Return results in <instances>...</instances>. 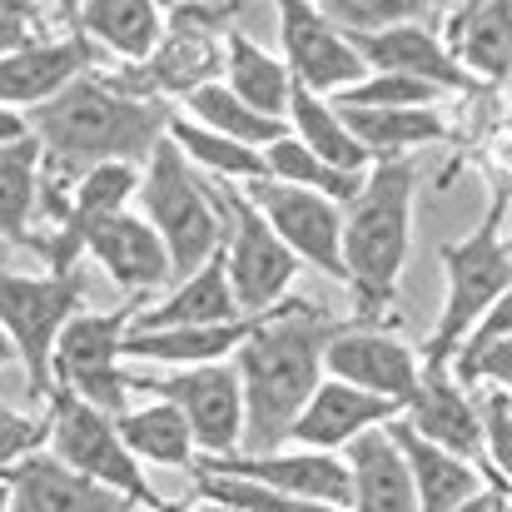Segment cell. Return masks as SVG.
I'll use <instances>...</instances> for the list:
<instances>
[{
	"label": "cell",
	"instance_id": "6da1fadb",
	"mask_svg": "<svg viewBox=\"0 0 512 512\" xmlns=\"http://www.w3.org/2000/svg\"><path fill=\"white\" fill-rule=\"evenodd\" d=\"M339 329L343 319H329L309 299H284L279 309L254 319L244 348L234 353L249 408V433H244L249 458L289 448L294 423L329 378V343L339 339Z\"/></svg>",
	"mask_w": 512,
	"mask_h": 512
},
{
	"label": "cell",
	"instance_id": "7a4b0ae2",
	"mask_svg": "<svg viewBox=\"0 0 512 512\" xmlns=\"http://www.w3.org/2000/svg\"><path fill=\"white\" fill-rule=\"evenodd\" d=\"M174 120L179 115L170 110V100H135L110 80V70H95L50 105L30 110V135L45 145L50 165L70 174H90L100 165L150 170Z\"/></svg>",
	"mask_w": 512,
	"mask_h": 512
},
{
	"label": "cell",
	"instance_id": "3957f363",
	"mask_svg": "<svg viewBox=\"0 0 512 512\" xmlns=\"http://www.w3.org/2000/svg\"><path fill=\"white\" fill-rule=\"evenodd\" d=\"M413 189H418L413 160L373 165L368 189L343 209V264H348L358 324H373L398 294V274L413 234Z\"/></svg>",
	"mask_w": 512,
	"mask_h": 512
},
{
	"label": "cell",
	"instance_id": "277c9868",
	"mask_svg": "<svg viewBox=\"0 0 512 512\" xmlns=\"http://www.w3.org/2000/svg\"><path fill=\"white\" fill-rule=\"evenodd\" d=\"M503 214H508V194H498V204L488 209V219L458 239L443 244V274H448V299L438 314V329L423 343V363L428 368H453L463 343L473 339V329L488 319V309L512 289V259L503 244Z\"/></svg>",
	"mask_w": 512,
	"mask_h": 512
},
{
	"label": "cell",
	"instance_id": "5b68a950",
	"mask_svg": "<svg viewBox=\"0 0 512 512\" xmlns=\"http://www.w3.org/2000/svg\"><path fill=\"white\" fill-rule=\"evenodd\" d=\"M140 204H145V219L160 229V239L170 244L174 259V279L184 284L189 274H199L219 249H224V204H219V189L209 184L204 189V174L189 165V155L165 140L145 170L140 184Z\"/></svg>",
	"mask_w": 512,
	"mask_h": 512
},
{
	"label": "cell",
	"instance_id": "8992f818",
	"mask_svg": "<svg viewBox=\"0 0 512 512\" xmlns=\"http://www.w3.org/2000/svg\"><path fill=\"white\" fill-rule=\"evenodd\" d=\"M85 314V274H10L0 279V329L25 368L30 398L50 413L55 398V348Z\"/></svg>",
	"mask_w": 512,
	"mask_h": 512
},
{
	"label": "cell",
	"instance_id": "52a82bcc",
	"mask_svg": "<svg viewBox=\"0 0 512 512\" xmlns=\"http://www.w3.org/2000/svg\"><path fill=\"white\" fill-rule=\"evenodd\" d=\"M145 309L125 304V309H110V314H80L65 339L55 348V393H75L85 398L90 408L110 413V418H125L130 413V373L120 368L125 358V339L135 334Z\"/></svg>",
	"mask_w": 512,
	"mask_h": 512
},
{
	"label": "cell",
	"instance_id": "ba28073f",
	"mask_svg": "<svg viewBox=\"0 0 512 512\" xmlns=\"http://www.w3.org/2000/svg\"><path fill=\"white\" fill-rule=\"evenodd\" d=\"M219 189V204H224V259H229V279H234V294L244 304L249 319L279 309L289 299V284L299 274V254L274 234V224L259 214V204L239 189V184H214Z\"/></svg>",
	"mask_w": 512,
	"mask_h": 512
},
{
	"label": "cell",
	"instance_id": "9c48e42d",
	"mask_svg": "<svg viewBox=\"0 0 512 512\" xmlns=\"http://www.w3.org/2000/svg\"><path fill=\"white\" fill-rule=\"evenodd\" d=\"M50 423H55L50 453H55L65 468H75V473H85V478H95V483L125 493L130 503H140V508H150V512L170 508V503H160V493L145 483L140 458L125 448L120 418H110V413H100V408H90L85 398H75V393L60 388V393L50 398Z\"/></svg>",
	"mask_w": 512,
	"mask_h": 512
},
{
	"label": "cell",
	"instance_id": "30bf717a",
	"mask_svg": "<svg viewBox=\"0 0 512 512\" xmlns=\"http://www.w3.org/2000/svg\"><path fill=\"white\" fill-rule=\"evenodd\" d=\"M130 393H150L174 403L199 443V458H239L244 433H249V408H244V383L234 363H209V368H179L170 378H135Z\"/></svg>",
	"mask_w": 512,
	"mask_h": 512
},
{
	"label": "cell",
	"instance_id": "8fae6325",
	"mask_svg": "<svg viewBox=\"0 0 512 512\" xmlns=\"http://www.w3.org/2000/svg\"><path fill=\"white\" fill-rule=\"evenodd\" d=\"M279 45H284V65L294 70V80L324 100H339L343 90L373 75L358 45L324 15V5H309V0L279 5Z\"/></svg>",
	"mask_w": 512,
	"mask_h": 512
},
{
	"label": "cell",
	"instance_id": "7c38bea8",
	"mask_svg": "<svg viewBox=\"0 0 512 512\" xmlns=\"http://www.w3.org/2000/svg\"><path fill=\"white\" fill-rule=\"evenodd\" d=\"M259 214L274 224V234L309 264V269H324L348 284V264H343V204L314 194V189H294V184H279V179H254V184H239Z\"/></svg>",
	"mask_w": 512,
	"mask_h": 512
},
{
	"label": "cell",
	"instance_id": "4fadbf2b",
	"mask_svg": "<svg viewBox=\"0 0 512 512\" xmlns=\"http://www.w3.org/2000/svg\"><path fill=\"white\" fill-rule=\"evenodd\" d=\"M329 378L408 408V398L423 383V348L393 339L378 324H358L353 319V324L339 329V339L329 343Z\"/></svg>",
	"mask_w": 512,
	"mask_h": 512
},
{
	"label": "cell",
	"instance_id": "5bb4252c",
	"mask_svg": "<svg viewBox=\"0 0 512 512\" xmlns=\"http://www.w3.org/2000/svg\"><path fill=\"white\" fill-rule=\"evenodd\" d=\"M199 473H224V478H244L304 503H324V508H353V473L339 453H309V448H284L269 458H199Z\"/></svg>",
	"mask_w": 512,
	"mask_h": 512
},
{
	"label": "cell",
	"instance_id": "9a60e30c",
	"mask_svg": "<svg viewBox=\"0 0 512 512\" xmlns=\"http://www.w3.org/2000/svg\"><path fill=\"white\" fill-rule=\"evenodd\" d=\"M95 70H105L100 45L85 30H75V35L35 45V50L0 55V100H5V110H25L30 115V110L50 105L55 95H65L70 85H80Z\"/></svg>",
	"mask_w": 512,
	"mask_h": 512
},
{
	"label": "cell",
	"instance_id": "2e32d148",
	"mask_svg": "<svg viewBox=\"0 0 512 512\" xmlns=\"http://www.w3.org/2000/svg\"><path fill=\"white\" fill-rule=\"evenodd\" d=\"M403 423H408L423 443H433V448H448V453H458V458H468V463H478V468L488 463L483 408L463 393V383H458L453 368H428V363H423V383H418V393L408 398Z\"/></svg>",
	"mask_w": 512,
	"mask_h": 512
},
{
	"label": "cell",
	"instance_id": "e0dca14e",
	"mask_svg": "<svg viewBox=\"0 0 512 512\" xmlns=\"http://www.w3.org/2000/svg\"><path fill=\"white\" fill-rule=\"evenodd\" d=\"M348 40L358 45L373 75H413L438 85L443 95H483V85L453 60V50L433 25H398L383 35H348Z\"/></svg>",
	"mask_w": 512,
	"mask_h": 512
},
{
	"label": "cell",
	"instance_id": "ac0fdd59",
	"mask_svg": "<svg viewBox=\"0 0 512 512\" xmlns=\"http://www.w3.org/2000/svg\"><path fill=\"white\" fill-rule=\"evenodd\" d=\"M125 493L65 468L55 453H40L5 473V512H130Z\"/></svg>",
	"mask_w": 512,
	"mask_h": 512
},
{
	"label": "cell",
	"instance_id": "d6986e66",
	"mask_svg": "<svg viewBox=\"0 0 512 512\" xmlns=\"http://www.w3.org/2000/svg\"><path fill=\"white\" fill-rule=\"evenodd\" d=\"M403 408L378 398V393H363L353 383H339V378H324V388L314 393V403L304 408V418L294 423V438L289 448H309V453H339L348 443H358L363 433L373 428H388L398 423Z\"/></svg>",
	"mask_w": 512,
	"mask_h": 512
},
{
	"label": "cell",
	"instance_id": "ffe728a7",
	"mask_svg": "<svg viewBox=\"0 0 512 512\" xmlns=\"http://www.w3.org/2000/svg\"><path fill=\"white\" fill-rule=\"evenodd\" d=\"M443 45L453 60L483 85V90H508L512 80V5L508 0H468L448 10Z\"/></svg>",
	"mask_w": 512,
	"mask_h": 512
},
{
	"label": "cell",
	"instance_id": "44dd1931",
	"mask_svg": "<svg viewBox=\"0 0 512 512\" xmlns=\"http://www.w3.org/2000/svg\"><path fill=\"white\" fill-rule=\"evenodd\" d=\"M343 463L353 473V508L348 512H423L408 453L398 448L393 428H373L358 443H348Z\"/></svg>",
	"mask_w": 512,
	"mask_h": 512
},
{
	"label": "cell",
	"instance_id": "7402d4cb",
	"mask_svg": "<svg viewBox=\"0 0 512 512\" xmlns=\"http://www.w3.org/2000/svg\"><path fill=\"white\" fill-rule=\"evenodd\" d=\"M244 304L234 294V279H229V259L224 249L199 269L189 274L170 299H160L155 309L140 314L135 334H165V329H224V324H244Z\"/></svg>",
	"mask_w": 512,
	"mask_h": 512
},
{
	"label": "cell",
	"instance_id": "603a6c76",
	"mask_svg": "<svg viewBox=\"0 0 512 512\" xmlns=\"http://www.w3.org/2000/svg\"><path fill=\"white\" fill-rule=\"evenodd\" d=\"M90 259L125 289V294H150L160 289L165 279H174V259L170 244L160 239V229L140 214H120L110 219L95 244H90Z\"/></svg>",
	"mask_w": 512,
	"mask_h": 512
},
{
	"label": "cell",
	"instance_id": "cb8c5ba5",
	"mask_svg": "<svg viewBox=\"0 0 512 512\" xmlns=\"http://www.w3.org/2000/svg\"><path fill=\"white\" fill-rule=\"evenodd\" d=\"M80 30L100 50L120 55L125 65H145L170 35V10H160L150 0H85Z\"/></svg>",
	"mask_w": 512,
	"mask_h": 512
},
{
	"label": "cell",
	"instance_id": "d4e9b609",
	"mask_svg": "<svg viewBox=\"0 0 512 512\" xmlns=\"http://www.w3.org/2000/svg\"><path fill=\"white\" fill-rule=\"evenodd\" d=\"M388 428H393L398 448L408 453V468H413V483H418V503H423V512H458L463 503H473V498L488 488L478 463H468V458H458V453H448V448L423 443L403 418L388 423Z\"/></svg>",
	"mask_w": 512,
	"mask_h": 512
},
{
	"label": "cell",
	"instance_id": "484cf974",
	"mask_svg": "<svg viewBox=\"0 0 512 512\" xmlns=\"http://www.w3.org/2000/svg\"><path fill=\"white\" fill-rule=\"evenodd\" d=\"M343 110V105H339ZM353 140L368 150L373 165H398L423 145H443L453 130L438 110H343Z\"/></svg>",
	"mask_w": 512,
	"mask_h": 512
},
{
	"label": "cell",
	"instance_id": "4316f807",
	"mask_svg": "<svg viewBox=\"0 0 512 512\" xmlns=\"http://www.w3.org/2000/svg\"><path fill=\"white\" fill-rule=\"evenodd\" d=\"M224 85L259 115L269 120H284L289 125V105H294V70L284 60H274L269 50H259L244 30L229 35V70H224Z\"/></svg>",
	"mask_w": 512,
	"mask_h": 512
},
{
	"label": "cell",
	"instance_id": "83f0119b",
	"mask_svg": "<svg viewBox=\"0 0 512 512\" xmlns=\"http://www.w3.org/2000/svg\"><path fill=\"white\" fill-rule=\"evenodd\" d=\"M40 189H45V145L35 135L0 145V229L5 244H25L40 219Z\"/></svg>",
	"mask_w": 512,
	"mask_h": 512
},
{
	"label": "cell",
	"instance_id": "f1b7e54d",
	"mask_svg": "<svg viewBox=\"0 0 512 512\" xmlns=\"http://www.w3.org/2000/svg\"><path fill=\"white\" fill-rule=\"evenodd\" d=\"M120 438H125V448H130L140 463L189 468V473H194V463H199V443H194L189 418H184L174 403H165V398H155V403H145V408H130V413L120 418Z\"/></svg>",
	"mask_w": 512,
	"mask_h": 512
},
{
	"label": "cell",
	"instance_id": "f546056e",
	"mask_svg": "<svg viewBox=\"0 0 512 512\" xmlns=\"http://www.w3.org/2000/svg\"><path fill=\"white\" fill-rule=\"evenodd\" d=\"M289 125H294V140H304V145H309L319 160H329L334 170H348V174H368L373 170L368 150L353 140V130H348V120H343V110L334 105V100H324V95H314V90L294 85Z\"/></svg>",
	"mask_w": 512,
	"mask_h": 512
},
{
	"label": "cell",
	"instance_id": "4dcf8cb0",
	"mask_svg": "<svg viewBox=\"0 0 512 512\" xmlns=\"http://www.w3.org/2000/svg\"><path fill=\"white\" fill-rule=\"evenodd\" d=\"M254 329V319L244 324H224V329H165V334H130L125 358H155L174 368H209V363H234V353L244 348Z\"/></svg>",
	"mask_w": 512,
	"mask_h": 512
},
{
	"label": "cell",
	"instance_id": "1f68e13d",
	"mask_svg": "<svg viewBox=\"0 0 512 512\" xmlns=\"http://www.w3.org/2000/svg\"><path fill=\"white\" fill-rule=\"evenodd\" d=\"M184 110H189L194 125H204V130H214V135H224V140H239V145H249V150H259V155L289 135L284 120H269V115L249 110L229 85H209V90L189 95Z\"/></svg>",
	"mask_w": 512,
	"mask_h": 512
},
{
	"label": "cell",
	"instance_id": "d6a6232c",
	"mask_svg": "<svg viewBox=\"0 0 512 512\" xmlns=\"http://www.w3.org/2000/svg\"><path fill=\"white\" fill-rule=\"evenodd\" d=\"M170 140L189 155L194 170L214 174V179H224V184H254V179H269V160H264L259 150H249V145H239V140H224V135L194 125L189 115L174 120Z\"/></svg>",
	"mask_w": 512,
	"mask_h": 512
},
{
	"label": "cell",
	"instance_id": "836d02e7",
	"mask_svg": "<svg viewBox=\"0 0 512 512\" xmlns=\"http://www.w3.org/2000/svg\"><path fill=\"white\" fill-rule=\"evenodd\" d=\"M264 160H269V179L294 184V189H314V194L334 199V204H343V209L368 189V174L334 170L329 160H319V155H314L304 140H294V135H284L279 145H269V150H264Z\"/></svg>",
	"mask_w": 512,
	"mask_h": 512
},
{
	"label": "cell",
	"instance_id": "e575fe53",
	"mask_svg": "<svg viewBox=\"0 0 512 512\" xmlns=\"http://www.w3.org/2000/svg\"><path fill=\"white\" fill-rule=\"evenodd\" d=\"M194 493H199L204 503L229 508V512H343V508H324V503L289 498V493H274V488H259V483H244V478L199 473V468H194Z\"/></svg>",
	"mask_w": 512,
	"mask_h": 512
},
{
	"label": "cell",
	"instance_id": "d590c367",
	"mask_svg": "<svg viewBox=\"0 0 512 512\" xmlns=\"http://www.w3.org/2000/svg\"><path fill=\"white\" fill-rule=\"evenodd\" d=\"M448 95L428 80H413V75H368L363 85L343 90L334 105L343 110H438Z\"/></svg>",
	"mask_w": 512,
	"mask_h": 512
},
{
	"label": "cell",
	"instance_id": "8d00e7d4",
	"mask_svg": "<svg viewBox=\"0 0 512 512\" xmlns=\"http://www.w3.org/2000/svg\"><path fill=\"white\" fill-rule=\"evenodd\" d=\"M433 10L438 5H428V0H334V5H324V15L343 35H383L398 25H423Z\"/></svg>",
	"mask_w": 512,
	"mask_h": 512
},
{
	"label": "cell",
	"instance_id": "74e56055",
	"mask_svg": "<svg viewBox=\"0 0 512 512\" xmlns=\"http://www.w3.org/2000/svg\"><path fill=\"white\" fill-rule=\"evenodd\" d=\"M50 443H55L50 413L30 418V413H20V408L5 403V413H0V468H5V473L20 468V463H30V458H40Z\"/></svg>",
	"mask_w": 512,
	"mask_h": 512
},
{
	"label": "cell",
	"instance_id": "f35d334b",
	"mask_svg": "<svg viewBox=\"0 0 512 512\" xmlns=\"http://www.w3.org/2000/svg\"><path fill=\"white\" fill-rule=\"evenodd\" d=\"M512 339V289L488 309V319L473 329V339L463 343V353H458V363H453V373H458V383L468 388V378H473V368H478V358L493 348V343H508Z\"/></svg>",
	"mask_w": 512,
	"mask_h": 512
},
{
	"label": "cell",
	"instance_id": "ab89813d",
	"mask_svg": "<svg viewBox=\"0 0 512 512\" xmlns=\"http://www.w3.org/2000/svg\"><path fill=\"white\" fill-rule=\"evenodd\" d=\"M483 428H488V463H493L488 478H498L503 488H512V408H508V393H493V398L483 403ZM488 463H483V468H488Z\"/></svg>",
	"mask_w": 512,
	"mask_h": 512
},
{
	"label": "cell",
	"instance_id": "60d3db41",
	"mask_svg": "<svg viewBox=\"0 0 512 512\" xmlns=\"http://www.w3.org/2000/svg\"><path fill=\"white\" fill-rule=\"evenodd\" d=\"M244 15V5H234V0H214V5H204V0H184V5H170V30H194V35H234V20Z\"/></svg>",
	"mask_w": 512,
	"mask_h": 512
},
{
	"label": "cell",
	"instance_id": "b9f144b4",
	"mask_svg": "<svg viewBox=\"0 0 512 512\" xmlns=\"http://www.w3.org/2000/svg\"><path fill=\"white\" fill-rule=\"evenodd\" d=\"M473 150H478V170L498 184V194L512 199V120H498L493 130H483Z\"/></svg>",
	"mask_w": 512,
	"mask_h": 512
},
{
	"label": "cell",
	"instance_id": "7bdbcfd3",
	"mask_svg": "<svg viewBox=\"0 0 512 512\" xmlns=\"http://www.w3.org/2000/svg\"><path fill=\"white\" fill-rule=\"evenodd\" d=\"M483 378L512 393V339H508V343H493V348H488V353L478 358V368H473L468 388H473V383H483Z\"/></svg>",
	"mask_w": 512,
	"mask_h": 512
},
{
	"label": "cell",
	"instance_id": "ee69618b",
	"mask_svg": "<svg viewBox=\"0 0 512 512\" xmlns=\"http://www.w3.org/2000/svg\"><path fill=\"white\" fill-rule=\"evenodd\" d=\"M498 503H503V493H498V488L488 483V488H483V493H478L473 503H463L458 512H498Z\"/></svg>",
	"mask_w": 512,
	"mask_h": 512
},
{
	"label": "cell",
	"instance_id": "f6af8a7d",
	"mask_svg": "<svg viewBox=\"0 0 512 512\" xmlns=\"http://www.w3.org/2000/svg\"><path fill=\"white\" fill-rule=\"evenodd\" d=\"M488 483H493V488H498V493H503V503H498V512H512V488H503V483H498V478H488Z\"/></svg>",
	"mask_w": 512,
	"mask_h": 512
},
{
	"label": "cell",
	"instance_id": "bcb514c9",
	"mask_svg": "<svg viewBox=\"0 0 512 512\" xmlns=\"http://www.w3.org/2000/svg\"><path fill=\"white\" fill-rule=\"evenodd\" d=\"M160 512H229V508H214V503H204V508H160Z\"/></svg>",
	"mask_w": 512,
	"mask_h": 512
},
{
	"label": "cell",
	"instance_id": "7dc6e473",
	"mask_svg": "<svg viewBox=\"0 0 512 512\" xmlns=\"http://www.w3.org/2000/svg\"><path fill=\"white\" fill-rule=\"evenodd\" d=\"M503 244H508V259H512V234H503Z\"/></svg>",
	"mask_w": 512,
	"mask_h": 512
},
{
	"label": "cell",
	"instance_id": "c3c4849f",
	"mask_svg": "<svg viewBox=\"0 0 512 512\" xmlns=\"http://www.w3.org/2000/svg\"><path fill=\"white\" fill-rule=\"evenodd\" d=\"M508 100H512V80H508Z\"/></svg>",
	"mask_w": 512,
	"mask_h": 512
}]
</instances>
